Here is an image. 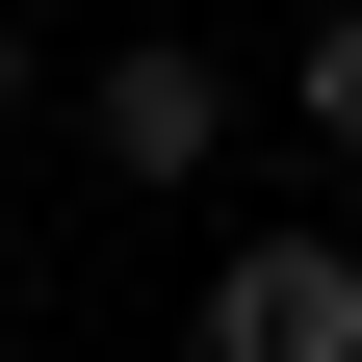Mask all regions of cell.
I'll return each instance as SVG.
<instances>
[{
	"label": "cell",
	"instance_id": "5b68a950",
	"mask_svg": "<svg viewBox=\"0 0 362 362\" xmlns=\"http://www.w3.org/2000/svg\"><path fill=\"white\" fill-rule=\"evenodd\" d=\"M285 26H337V0H285Z\"/></svg>",
	"mask_w": 362,
	"mask_h": 362
},
{
	"label": "cell",
	"instance_id": "7a4b0ae2",
	"mask_svg": "<svg viewBox=\"0 0 362 362\" xmlns=\"http://www.w3.org/2000/svg\"><path fill=\"white\" fill-rule=\"evenodd\" d=\"M181 362H362V233H233Z\"/></svg>",
	"mask_w": 362,
	"mask_h": 362
},
{
	"label": "cell",
	"instance_id": "6da1fadb",
	"mask_svg": "<svg viewBox=\"0 0 362 362\" xmlns=\"http://www.w3.org/2000/svg\"><path fill=\"white\" fill-rule=\"evenodd\" d=\"M233 129H259V104H233V52H207V26H129V52L78 78V156H104L129 207H181V181H233Z\"/></svg>",
	"mask_w": 362,
	"mask_h": 362
},
{
	"label": "cell",
	"instance_id": "3957f363",
	"mask_svg": "<svg viewBox=\"0 0 362 362\" xmlns=\"http://www.w3.org/2000/svg\"><path fill=\"white\" fill-rule=\"evenodd\" d=\"M285 129H310V156H362V0H337V26L285 52Z\"/></svg>",
	"mask_w": 362,
	"mask_h": 362
},
{
	"label": "cell",
	"instance_id": "277c9868",
	"mask_svg": "<svg viewBox=\"0 0 362 362\" xmlns=\"http://www.w3.org/2000/svg\"><path fill=\"white\" fill-rule=\"evenodd\" d=\"M0 129H26V26H0Z\"/></svg>",
	"mask_w": 362,
	"mask_h": 362
}]
</instances>
